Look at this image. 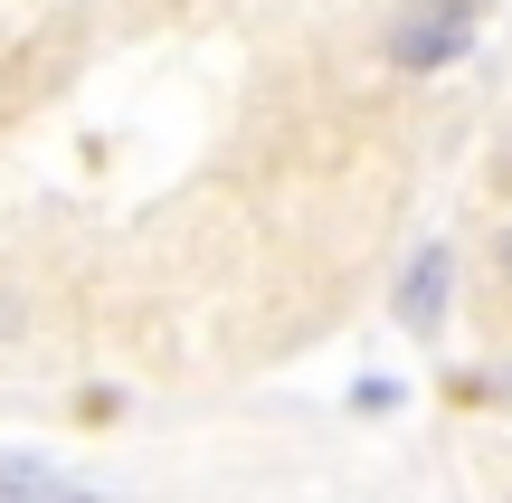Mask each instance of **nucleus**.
<instances>
[{
	"label": "nucleus",
	"mask_w": 512,
	"mask_h": 503,
	"mask_svg": "<svg viewBox=\"0 0 512 503\" xmlns=\"http://www.w3.org/2000/svg\"><path fill=\"white\" fill-rule=\"evenodd\" d=\"M475 48V0H418V10L399 19V38H389V57L399 67H446V57H465Z\"/></svg>",
	"instance_id": "f257e3e1"
},
{
	"label": "nucleus",
	"mask_w": 512,
	"mask_h": 503,
	"mask_svg": "<svg viewBox=\"0 0 512 503\" xmlns=\"http://www.w3.org/2000/svg\"><path fill=\"white\" fill-rule=\"evenodd\" d=\"M446 295H456V257H446V247H418L408 276H399V323H408V333H437Z\"/></svg>",
	"instance_id": "f03ea898"
},
{
	"label": "nucleus",
	"mask_w": 512,
	"mask_h": 503,
	"mask_svg": "<svg viewBox=\"0 0 512 503\" xmlns=\"http://www.w3.org/2000/svg\"><path fill=\"white\" fill-rule=\"evenodd\" d=\"M48 494H57L48 456H0V503H48Z\"/></svg>",
	"instance_id": "7ed1b4c3"
},
{
	"label": "nucleus",
	"mask_w": 512,
	"mask_h": 503,
	"mask_svg": "<svg viewBox=\"0 0 512 503\" xmlns=\"http://www.w3.org/2000/svg\"><path fill=\"white\" fill-rule=\"evenodd\" d=\"M57 503H76V494H57Z\"/></svg>",
	"instance_id": "20e7f679"
}]
</instances>
